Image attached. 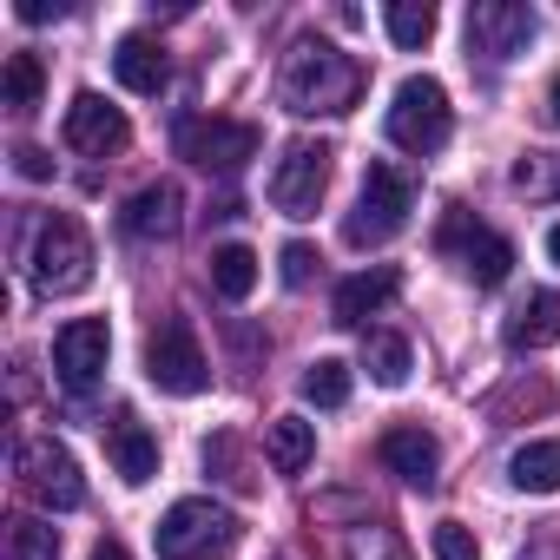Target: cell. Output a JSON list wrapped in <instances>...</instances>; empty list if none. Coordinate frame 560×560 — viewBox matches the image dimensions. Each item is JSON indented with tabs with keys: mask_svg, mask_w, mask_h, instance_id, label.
Instances as JSON below:
<instances>
[{
	"mask_svg": "<svg viewBox=\"0 0 560 560\" xmlns=\"http://www.w3.org/2000/svg\"><path fill=\"white\" fill-rule=\"evenodd\" d=\"M350 560H409V547L389 534V527H376V521H363L357 534H350Z\"/></svg>",
	"mask_w": 560,
	"mask_h": 560,
	"instance_id": "29",
	"label": "cell"
},
{
	"mask_svg": "<svg viewBox=\"0 0 560 560\" xmlns=\"http://www.w3.org/2000/svg\"><path fill=\"white\" fill-rule=\"evenodd\" d=\"M363 363H370V376H376L383 389H402L409 370H416V357H409V343H402L396 330H376V337L363 343Z\"/></svg>",
	"mask_w": 560,
	"mask_h": 560,
	"instance_id": "23",
	"label": "cell"
},
{
	"mask_svg": "<svg viewBox=\"0 0 560 560\" xmlns=\"http://www.w3.org/2000/svg\"><path fill=\"white\" fill-rule=\"evenodd\" d=\"M383 462H389V475H402L409 488H435L442 448H435L429 429H389V435H383Z\"/></svg>",
	"mask_w": 560,
	"mask_h": 560,
	"instance_id": "18",
	"label": "cell"
},
{
	"mask_svg": "<svg viewBox=\"0 0 560 560\" xmlns=\"http://www.w3.org/2000/svg\"><path fill=\"white\" fill-rule=\"evenodd\" d=\"M547 113H553V126H560V73H553V86H547Z\"/></svg>",
	"mask_w": 560,
	"mask_h": 560,
	"instance_id": "35",
	"label": "cell"
},
{
	"mask_svg": "<svg viewBox=\"0 0 560 560\" xmlns=\"http://www.w3.org/2000/svg\"><path fill=\"white\" fill-rule=\"evenodd\" d=\"M330 172H337V152L324 139H291L277 172H270V205L284 218H317V205L330 191Z\"/></svg>",
	"mask_w": 560,
	"mask_h": 560,
	"instance_id": "6",
	"label": "cell"
},
{
	"mask_svg": "<svg viewBox=\"0 0 560 560\" xmlns=\"http://www.w3.org/2000/svg\"><path fill=\"white\" fill-rule=\"evenodd\" d=\"M311 270H317V250H311V244H284V284H291V291L311 284Z\"/></svg>",
	"mask_w": 560,
	"mask_h": 560,
	"instance_id": "31",
	"label": "cell"
},
{
	"mask_svg": "<svg viewBox=\"0 0 560 560\" xmlns=\"http://www.w3.org/2000/svg\"><path fill=\"white\" fill-rule=\"evenodd\" d=\"M383 132H389V145H402V152H416V159L442 152V145H448V132H455V113H448V93H442V80H429V73H409V80L396 86V100H389V119H383Z\"/></svg>",
	"mask_w": 560,
	"mask_h": 560,
	"instance_id": "4",
	"label": "cell"
},
{
	"mask_svg": "<svg viewBox=\"0 0 560 560\" xmlns=\"http://www.w3.org/2000/svg\"><path fill=\"white\" fill-rule=\"evenodd\" d=\"M211 291H218L224 304H244V298L257 291V250H250V244H218V250H211Z\"/></svg>",
	"mask_w": 560,
	"mask_h": 560,
	"instance_id": "22",
	"label": "cell"
},
{
	"mask_svg": "<svg viewBox=\"0 0 560 560\" xmlns=\"http://www.w3.org/2000/svg\"><path fill=\"white\" fill-rule=\"evenodd\" d=\"M409 211H416V185L396 165H370L363 191H357V211L343 218V244L350 250H376V244H389L409 224Z\"/></svg>",
	"mask_w": 560,
	"mask_h": 560,
	"instance_id": "5",
	"label": "cell"
},
{
	"mask_svg": "<svg viewBox=\"0 0 560 560\" xmlns=\"http://www.w3.org/2000/svg\"><path fill=\"white\" fill-rule=\"evenodd\" d=\"M172 145H178V159H191L198 172H244L264 139H257V126H244V119H185Z\"/></svg>",
	"mask_w": 560,
	"mask_h": 560,
	"instance_id": "8",
	"label": "cell"
},
{
	"mask_svg": "<svg viewBox=\"0 0 560 560\" xmlns=\"http://www.w3.org/2000/svg\"><path fill=\"white\" fill-rule=\"evenodd\" d=\"M93 560H132V553H126V540H100V547H93Z\"/></svg>",
	"mask_w": 560,
	"mask_h": 560,
	"instance_id": "34",
	"label": "cell"
},
{
	"mask_svg": "<svg viewBox=\"0 0 560 560\" xmlns=\"http://www.w3.org/2000/svg\"><path fill=\"white\" fill-rule=\"evenodd\" d=\"M237 514L224 508V501H211V494H185V501H172L165 514H159V527H152V540H159V553L165 560H224L231 547H237Z\"/></svg>",
	"mask_w": 560,
	"mask_h": 560,
	"instance_id": "2",
	"label": "cell"
},
{
	"mask_svg": "<svg viewBox=\"0 0 560 560\" xmlns=\"http://www.w3.org/2000/svg\"><path fill=\"white\" fill-rule=\"evenodd\" d=\"M27 277H34L47 298H73V291H86V284H93V237H86V224L67 218V211L47 218V224L34 231Z\"/></svg>",
	"mask_w": 560,
	"mask_h": 560,
	"instance_id": "3",
	"label": "cell"
},
{
	"mask_svg": "<svg viewBox=\"0 0 560 560\" xmlns=\"http://www.w3.org/2000/svg\"><path fill=\"white\" fill-rule=\"evenodd\" d=\"M468 40L494 60H514L534 40V8H521V0H481V8H468Z\"/></svg>",
	"mask_w": 560,
	"mask_h": 560,
	"instance_id": "12",
	"label": "cell"
},
{
	"mask_svg": "<svg viewBox=\"0 0 560 560\" xmlns=\"http://www.w3.org/2000/svg\"><path fill=\"white\" fill-rule=\"evenodd\" d=\"M178 211H185L178 185H172V178H159V185H145V191H132V198H126L119 224H126V237L152 244V237H178V224H185Z\"/></svg>",
	"mask_w": 560,
	"mask_h": 560,
	"instance_id": "15",
	"label": "cell"
},
{
	"mask_svg": "<svg viewBox=\"0 0 560 560\" xmlns=\"http://www.w3.org/2000/svg\"><path fill=\"white\" fill-rule=\"evenodd\" d=\"M106 462L119 468V481L145 488V481L159 475V435H152L132 409H113V422H106Z\"/></svg>",
	"mask_w": 560,
	"mask_h": 560,
	"instance_id": "14",
	"label": "cell"
},
{
	"mask_svg": "<svg viewBox=\"0 0 560 560\" xmlns=\"http://www.w3.org/2000/svg\"><path fill=\"white\" fill-rule=\"evenodd\" d=\"M21 481H27V494H34L40 508H54V514H67V508H80V501H86L80 462H73V448H67V442H54V435L21 442Z\"/></svg>",
	"mask_w": 560,
	"mask_h": 560,
	"instance_id": "9",
	"label": "cell"
},
{
	"mask_svg": "<svg viewBox=\"0 0 560 560\" xmlns=\"http://www.w3.org/2000/svg\"><path fill=\"white\" fill-rule=\"evenodd\" d=\"M402 291V270L396 264H376V270H357V277H343L337 284V304H330V317L337 324H370L389 298Z\"/></svg>",
	"mask_w": 560,
	"mask_h": 560,
	"instance_id": "16",
	"label": "cell"
},
{
	"mask_svg": "<svg viewBox=\"0 0 560 560\" xmlns=\"http://www.w3.org/2000/svg\"><path fill=\"white\" fill-rule=\"evenodd\" d=\"M304 402L343 409V402H350V363H343V357H317V363L304 370Z\"/></svg>",
	"mask_w": 560,
	"mask_h": 560,
	"instance_id": "25",
	"label": "cell"
},
{
	"mask_svg": "<svg viewBox=\"0 0 560 560\" xmlns=\"http://www.w3.org/2000/svg\"><path fill=\"white\" fill-rule=\"evenodd\" d=\"M145 376H152V389H165V396H205V389H211V363H205L198 330H191L185 317H165V324L152 330V343H145Z\"/></svg>",
	"mask_w": 560,
	"mask_h": 560,
	"instance_id": "7",
	"label": "cell"
},
{
	"mask_svg": "<svg viewBox=\"0 0 560 560\" xmlns=\"http://www.w3.org/2000/svg\"><path fill=\"white\" fill-rule=\"evenodd\" d=\"M442 250H455V257H462V270L475 277L481 291L508 284V270H514V244H508L501 231H481V224H468L462 211L442 224Z\"/></svg>",
	"mask_w": 560,
	"mask_h": 560,
	"instance_id": "11",
	"label": "cell"
},
{
	"mask_svg": "<svg viewBox=\"0 0 560 560\" xmlns=\"http://www.w3.org/2000/svg\"><path fill=\"white\" fill-rule=\"evenodd\" d=\"M14 172L34 178V185H47V178H54V159H47L40 145H14Z\"/></svg>",
	"mask_w": 560,
	"mask_h": 560,
	"instance_id": "32",
	"label": "cell"
},
{
	"mask_svg": "<svg viewBox=\"0 0 560 560\" xmlns=\"http://www.w3.org/2000/svg\"><path fill=\"white\" fill-rule=\"evenodd\" d=\"M508 481L521 494H560V442L553 435L547 442H521L514 462H508Z\"/></svg>",
	"mask_w": 560,
	"mask_h": 560,
	"instance_id": "21",
	"label": "cell"
},
{
	"mask_svg": "<svg viewBox=\"0 0 560 560\" xmlns=\"http://www.w3.org/2000/svg\"><path fill=\"white\" fill-rule=\"evenodd\" d=\"M277 93L298 119H337L363 100V67L330 40H298L284 73H277Z\"/></svg>",
	"mask_w": 560,
	"mask_h": 560,
	"instance_id": "1",
	"label": "cell"
},
{
	"mask_svg": "<svg viewBox=\"0 0 560 560\" xmlns=\"http://www.w3.org/2000/svg\"><path fill=\"white\" fill-rule=\"evenodd\" d=\"M126 139H132V126L119 106H106L100 93H73V106H67V145L73 152L106 159V152H126Z\"/></svg>",
	"mask_w": 560,
	"mask_h": 560,
	"instance_id": "13",
	"label": "cell"
},
{
	"mask_svg": "<svg viewBox=\"0 0 560 560\" xmlns=\"http://www.w3.org/2000/svg\"><path fill=\"white\" fill-rule=\"evenodd\" d=\"M8 560H60V534L47 521H14L8 527Z\"/></svg>",
	"mask_w": 560,
	"mask_h": 560,
	"instance_id": "27",
	"label": "cell"
},
{
	"mask_svg": "<svg viewBox=\"0 0 560 560\" xmlns=\"http://www.w3.org/2000/svg\"><path fill=\"white\" fill-rule=\"evenodd\" d=\"M40 86H47L40 60H34V54H14V60H8V106H14V113H34V106H40Z\"/></svg>",
	"mask_w": 560,
	"mask_h": 560,
	"instance_id": "28",
	"label": "cell"
},
{
	"mask_svg": "<svg viewBox=\"0 0 560 560\" xmlns=\"http://www.w3.org/2000/svg\"><path fill=\"white\" fill-rule=\"evenodd\" d=\"M14 14H21L27 27H40V21H60L67 8H60V0H21V8H14Z\"/></svg>",
	"mask_w": 560,
	"mask_h": 560,
	"instance_id": "33",
	"label": "cell"
},
{
	"mask_svg": "<svg viewBox=\"0 0 560 560\" xmlns=\"http://www.w3.org/2000/svg\"><path fill=\"white\" fill-rule=\"evenodd\" d=\"M106 357H113V330H106V317H73V324H60V337H54V376H60L73 396L100 389Z\"/></svg>",
	"mask_w": 560,
	"mask_h": 560,
	"instance_id": "10",
	"label": "cell"
},
{
	"mask_svg": "<svg viewBox=\"0 0 560 560\" xmlns=\"http://www.w3.org/2000/svg\"><path fill=\"white\" fill-rule=\"evenodd\" d=\"M264 455H270L277 475H304L311 455H317V422H304V416H277L270 435H264Z\"/></svg>",
	"mask_w": 560,
	"mask_h": 560,
	"instance_id": "20",
	"label": "cell"
},
{
	"mask_svg": "<svg viewBox=\"0 0 560 560\" xmlns=\"http://www.w3.org/2000/svg\"><path fill=\"white\" fill-rule=\"evenodd\" d=\"M383 27H389L396 47L416 54V47L435 34V8H429V0H389V8H383Z\"/></svg>",
	"mask_w": 560,
	"mask_h": 560,
	"instance_id": "24",
	"label": "cell"
},
{
	"mask_svg": "<svg viewBox=\"0 0 560 560\" xmlns=\"http://www.w3.org/2000/svg\"><path fill=\"white\" fill-rule=\"evenodd\" d=\"M547 257H553V264H560V224H553V231H547Z\"/></svg>",
	"mask_w": 560,
	"mask_h": 560,
	"instance_id": "36",
	"label": "cell"
},
{
	"mask_svg": "<svg viewBox=\"0 0 560 560\" xmlns=\"http://www.w3.org/2000/svg\"><path fill=\"white\" fill-rule=\"evenodd\" d=\"M113 73H119L126 93H159V86H165V47L145 40V34H126V40L113 47Z\"/></svg>",
	"mask_w": 560,
	"mask_h": 560,
	"instance_id": "19",
	"label": "cell"
},
{
	"mask_svg": "<svg viewBox=\"0 0 560 560\" xmlns=\"http://www.w3.org/2000/svg\"><path fill=\"white\" fill-rule=\"evenodd\" d=\"M501 343H508L514 357H534V350L560 343V291H534V298H527V304L508 317Z\"/></svg>",
	"mask_w": 560,
	"mask_h": 560,
	"instance_id": "17",
	"label": "cell"
},
{
	"mask_svg": "<svg viewBox=\"0 0 560 560\" xmlns=\"http://www.w3.org/2000/svg\"><path fill=\"white\" fill-rule=\"evenodd\" d=\"M429 547H435V560H481V540H475V527H462V521H435Z\"/></svg>",
	"mask_w": 560,
	"mask_h": 560,
	"instance_id": "30",
	"label": "cell"
},
{
	"mask_svg": "<svg viewBox=\"0 0 560 560\" xmlns=\"http://www.w3.org/2000/svg\"><path fill=\"white\" fill-rule=\"evenodd\" d=\"M514 191H527V198H560V152H521V159H514Z\"/></svg>",
	"mask_w": 560,
	"mask_h": 560,
	"instance_id": "26",
	"label": "cell"
}]
</instances>
